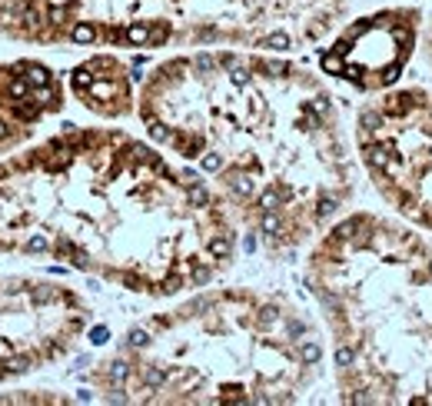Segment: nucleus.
<instances>
[{
    "label": "nucleus",
    "mask_w": 432,
    "mask_h": 406,
    "mask_svg": "<svg viewBox=\"0 0 432 406\" xmlns=\"http://www.w3.org/2000/svg\"><path fill=\"white\" fill-rule=\"evenodd\" d=\"M236 250L239 227L213 187L120 127H63L0 157V256L170 300L223 276Z\"/></svg>",
    "instance_id": "nucleus-2"
},
{
    "label": "nucleus",
    "mask_w": 432,
    "mask_h": 406,
    "mask_svg": "<svg viewBox=\"0 0 432 406\" xmlns=\"http://www.w3.org/2000/svg\"><path fill=\"white\" fill-rule=\"evenodd\" d=\"M419 50H422V60H426L429 70H432V17L422 24V30H419Z\"/></svg>",
    "instance_id": "nucleus-11"
},
{
    "label": "nucleus",
    "mask_w": 432,
    "mask_h": 406,
    "mask_svg": "<svg viewBox=\"0 0 432 406\" xmlns=\"http://www.w3.org/2000/svg\"><path fill=\"white\" fill-rule=\"evenodd\" d=\"M419 30L422 13L416 7H386L369 17L339 24L332 44L320 57L323 73L336 77L363 94L389 90L396 87V80L412 60Z\"/></svg>",
    "instance_id": "nucleus-8"
},
{
    "label": "nucleus",
    "mask_w": 432,
    "mask_h": 406,
    "mask_svg": "<svg viewBox=\"0 0 432 406\" xmlns=\"http://www.w3.org/2000/svg\"><path fill=\"white\" fill-rule=\"evenodd\" d=\"M303 283L326 326L339 403L432 406V240L352 210L323 230Z\"/></svg>",
    "instance_id": "nucleus-4"
},
{
    "label": "nucleus",
    "mask_w": 432,
    "mask_h": 406,
    "mask_svg": "<svg viewBox=\"0 0 432 406\" xmlns=\"http://www.w3.org/2000/svg\"><path fill=\"white\" fill-rule=\"evenodd\" d=\"M137 117L273 260L309 247L356 197V146L336 94L283 53H173L143 77Z\"/></svg>",
    "instance_id": "nucleus-1"
},
{
    "label": "nucleus",
    "mask_w": 432,
    "mask_h": 406,
    "mask_svg": "<svg viewBox=\"0 0 432 406\" xmlns=\"http://www.w3.org/2000/svg\"><path fill=\"white\" fill-rule=\"evenodd\" d=\"M346 17L349 0H0V37L30 47L293 53Z\"/></svg>",
    "instance_id": "nucleus-5"
},
{
    "label": "nucleus",
    "mask_w": 432,
    "mask_h": 406,
    "mask_svg": "<svg viewBox=\"0 0 432 406\" xmlns=\"http://www.w3.org/2000/svg\"><path fill=\"white\" fill-rule=\"evenodd\" d=\"M67 90L83 110L103 120H123L137 114V90H133L130 64L110 50H97L80 60L67 77Z\"/></svg>",
    "instance_id": "nucleus-10"
},
{
    "label": "nucleus",
    "mask_w": 432,
    "mask_h": 406,
    "mask_svg": "<svg viewBox=\"0 0 432 406\" xmlns=\"http://www.w3.org/2000/svg\"><path fill=\"white\" fill-rule=\"evenodd\" d=\"M326 360L320 326L293 297L200 286L123 330L87 383L103 403L283 406L306 400Z\"/></svg>",
    "instance_id": "nucleus-3"
},
{
    "label": "nucleus",
    "mask_w": 432,
    "mask_h": 406,
    "mask_svg": "<svg viewBox=\"0 0 432 406\" xmlns=\"http://www.w3.org/2000/svg\"><path fill=\"white\" fill-rule=\"evenodd\" d=\"M93 323L77 290L44 276L0 273V383L70 356Z\"/></svg>",
    "instance_id": "nucleus-7"
},
{
    "label": "nucleus",
    "mask_w": 432,
    "mask_h": 406,
    "mask_svg": "<svg viewBox=\"0 0 432 406\" xmlns=\"http://www.w3.org/2000/svg\"><path fill=\"white\" fill-rule=\"evenodd\" d=\"M67 107V90L53 67L37 57L0 64V157L27 143Z\"/></svg>",
    "instance_id": "nucleus-9"
},
{
    "label": "nucleus",
    "mask_w": 432,
    "mask_h": 406,
    "mask_svg": "<svg viewBox=\"0 0 432 406\" xmlns=\"http://www.w3.org/2000/svg\"><path fill=\"white\" fill-rule=\"evenodd\" d=\"M352 146L392 216L432 236V90L389 87L363 100Z\"/></svg>",
    "instance_id": "nucleus-6"
}]
</instances>
